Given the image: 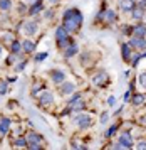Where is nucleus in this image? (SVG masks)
<instances>
[{
  "label": "nucleus",
  "instance_id": "f257e3e1",
  "mask_svg": "<svg viewBox=\"0 0 146 150\" xmlns=\"http://www.w3.org/2000/svg\"><path fill=\"white\" fill-rule=\"evenodd\" d=\"M62 25L69 30V32H76L79 30L82 25V14H81L79 8H67L64 15H62Z\"/></svg>",
  "mask_w": 146,
  "mask_h": 150
},
{
  "label": "nucleus",
  "instance_id": "f03ea898",
  "mask_svg": "<svg viewBox=\"0 0 146 150\" xmlns=\"http://www.w3.org/2000/svg\"><path fill=\"white\" fill-rule=\"evenodd\" d=\"M74 123L79 127V128H87L91 125V116L82 113V111H77V115L74 116Z\"/></svg>",
  "mask_w": 146,
  "mask_h": 150
},
{
  "label": "nucleus",
  "instance_id": "7ed1b4c3",
  "mask_svg": "<svg viewBox=\"0 0 146 150\" xmlns=\"http://www.w3.org/2000/svg\"><path fill=\"white\" fill-rule=\"evenodd\" d=\"M129 46L136 51H146V39L145 37H136V35H131L129 39Z\"/></svg>",
  "mask_w": 146,
  "mask_h": 150
},
{
  "label": "nucleus",
  "instance_id": "20e7f679",
  "mask_svg": "<svg viewBox=\"0 0 146 150\" xmlns=\"http://www.w3.org/2000/svg\"><path fill=\"white\" fill-rule=\"evenodd\" d=\"M119 145L123 149H133V137L129 132H124V133H121L119 135Z\"/></svg>",
  "mask_w": 146,
  "mask_h": 150
},
{
  "label": "nucleus",
  "instance_id": "39448f33",
  "mask_svg": "<svg viewBox=\"0 0 146 150\" xmlns=\"http://www.w3.org/2000/svg\"><path fill=\"white\" fill-rule=\"evenodd\" d=\"M76 93V84L69 81H62L60 83V95L62 96H69Z\"/></svg>",
  "mask_w": 146,
  "mask_h": 150
},
{
  "label": "nucleus",
  "instance_id": "423d86ee",
  "mask_svg": "<svg viewBox=\"0 0 146 150\" xmlns=\"http://www.w3.org/2000/svg\"><path fill=\"white\" fill-rule=\"evenodd\" d=\"M40 140H42V137L32 132V133L27 135V143H29L27 147H29V149H39L40 147Z\"/></svg>",
  "mask_w": 146,
  "mask_h": 150
},
{
  "label": "nucleus",
  "instance_id": "0eeeda50",
  "mask_svg": "<svg viewBox=\"0 0 146 150\" xmlns=\"http://www.w3.org/2000/svg\"><path fill=\"white\" fill-rule=\"evenodd\" d=\"M24 34L25 35H34L35 32H37V22L35 21H27L25 24H24Z\"/></svg>",
  "mask_w": 146,
  "mask_h": 150
},
{
  "label": "nucleus",
  "instance_id": "6e6552de",
  "mask_svg": "<svg viewBox=\"0 0 146 150\" xmlns=\"http://www.w3.org/2000/svg\"><path fill=\"white\" fill-rule=\"evenodd\" d=\"M133 35H136V37H146V24L145 22H138L136 25H133Z\"/></svg>",
  "mask_w": 146,
  "mask_h": 150
},
{
  "label": "nucleus",
  "instance_id": "1a4fd4ad",
  "mask_svg": "<svg viewBox=\"0 0 146 150\" xmlns=\"http://www.w3.org/2000/svg\"><path fill=\"white\" fill-rule=\"evenodd\" d=\"M119 7H121V12H131L136 7V0H121Z\"/></svg>",
  "mask_w": 146,
  "mask_h": 150
},
{
  "label": "nucleus",
  "instance_id": "9d476101",
  "mask_svg": "<svg viewBox=\"0 0 146 150\" xmlns=\"http://www.w3.org/2000/svg\"><path fill=\"white\" fill-rule=\"evenodd\" d=\"M106 81H107V73H104V71H101L99 74L93 76V84H96V86H102Z\"/></svg>",
  "mask_w": 146,
  "mask_h": 150
},
{
  "label": "nucleus",
  "instance_id": "9b49d317",
  "mask_svg": "<svg viewBox=\"0 0 146 150\" xmlns=\"http://www.w3.org/2000/svg\"><path fill=\"white\" fill-rule=\"evenodd\" d=\"M67 37H69V30H67L64 25H60V27H57V30H55V41H66Z\"/></svg>",
  "mask_w": 146,
  "mask_h": 150
},
{
  "label": "nucleus",
  "instance_id": "f8f14e48",
  "mask_svg": "<svg viewBox=\"0 0 146 150\" xmlns=\"http://www.w3.org/2000/svg\"><path fill=\"white\" fill-rule=\"evenodd\" d=\"M51 78H52L54 83L60 84L62 81H66V73H64V71H59V69H55V71H52V73H51Z\"/></svg>",
  "mask_w": 146,
  "mask_h": 150
},
{
  "label": "nucleus",
  "instance_id": "ddd939ff",
  "mask_svg": "<svg viewBox=\"0 0 146 150\" xmlns=\"http://www.w3.org/2000/svg\"><path fill=\"white\" fill-rule=\"evenodd\" d=\"M146 15V10L145 8H141V7H136L131 10V17H133V21H143V17Z\"/></svg>",
  "mask_w": 146,
  "mask_h": 150
},
{
  "label": "nucleus",
  "instance_id": "4468645a",
  "mask_svg": "<svg viewBox=\"0 0 146 150\" xmlns=\"http://www.w3.org/2000/svg\"><path fill=\"white\" fill-rule=\"evenodd\" d=\"M116 12L114 10H111V8H104V14H102V21L109 22V24H113V22H116Z\"/></svg>",
  "mask_w": 146,
  "mask_h": 150
},
{
  "label": "nucleus",
  "instance_id": "2eb2a0df",
  "mask_svg": "<svg viewBox=\"0 0 146 150\" xmlns=\"http://www.w3.org/2000/svg\"><path fill=\"white\" fill-rule=\"evenodd\" d=\"M131 52H133V47L129 46V42H126V44L121 46V54H123V59H124V61H129V59H131Z\"/></svg>",
  "mask_w": 146,
  "mask_h": 150
},
{
  "label": "nucleus",
  "instance_id": "dca6fc26",
  "mask_svg": "<svg viewBox=\"0 0 146 150\" xmlns=\"http://www.w3.org/2000/svg\"><path fill=\"white\" fill-rule=\"evenodd\" d=\"M39 101L42 103V105H51V103L54 101V95L51 93V91H44V93L40 95Z\"/></svg>",
  "mask_w": 146,
  "mask_h": 150
},
{
  "label": "nucleus",
  "instance_id": "f3484780",
  "mask_svg": "<svg viewBox=\"0 0 146 150\" xmlns=\"http://www.w3.org/2000/svg\"><path fill=\"white\" fill-rule=\"evenodd\" d=\"M145 100H146V96L143 95V93H134V95H133V98H131L129 101L133 103L134 106H141V105L145 103Z\"/></svg>",
  "mask_w": 146,
  "mask_h": 150
},
{
  "label": "nucleus",
  "instance_id": "a211bd4d",
  "mask_svg": "<svg viewBox=\"0 0 146 150\" xmlns=\"http://www.w3.org/2000/svg\"><path fill=\"white\" fill-rule=\"evenodd\" d=\"M77 51H79L77 44H76V42H72V44H71L67 49H64V56H66V57H72V56L77 54Z\"/></svg>",
  "mask_w": 146,
  "mask_h": 150
},
{
  "label": "nucleus",
  "instance_id": "6ab92c4d",
  "mask_svg": "<svg viewBox=\"0 0 146 150\" xmlns=\"http://www.w3.org/2000/svg\"><path fill=\"white\" fill-rule=\"evenodd\" d=\"M42 10H44V7H42V0H39V2H34V5H32V8L29 10V14L37 15V14H40Z\"/></svg>",
  "mask_w": 146,
  "mask_h": 150
},
{
  "label": "nucleus",
  "instance_id": "aec40b11",
  "mask_svg": "<svg viewBox=\"0 0 146 150\" xmlns=\"http://www.w3.org/2000/svg\"><path fill=\"white\" fill-rule=\"evenodd\" d=\"M8 127H10V120L8 118H2V122H0V137L5 135L8 132Z\"/></svg>",
  "mask_w": 146,
  "mask_h": 150
},
{
  "label": "nucleus",
  "instance_id": "412c9836",
  "mask_svg": "<svg viewBox=\"0 0 146 150\" xmlns=\"http://www.w3.org/2000/svg\"><path fill=\"white\" fill-rule=\"evenodd\" d=\"M22 49L25 51V52H34V49H35V44L30 41H24L22 42Z\"/></svg>",
  "mask_w": 146,
  "mask_h": 150
},
{
  "label": "nucleus",
  "instance_id": "4be33fe9",
  "mask_svg": "<svg viewBox=\"0 0 146 150\" xmlns=\"http://www.w3.org/2000/svg\"><path fill=\"white\" fill-rule=\"evenodd\" d=\"M71 44H72V39H71V37H67L66 41H59L57 42V46H59L60 49H67Z\"/></svg>",
  "mask_w": 146,
  "mask_h": 150
},
{
  "label": "nucleus",
  "instance_id": "5701e85b",
  "mask_svg": "<svg viewBox=\"0 0 146 150\" xmlns=\"http://www.w3.org/2000/svg\"><path fill=\"white\" fill-rule=\"evenodd\" d=\"M141 57H143V56H141V52H138V54H134L133 57H131V66H133V68H136V66H138V64H140V59Z\"/></svg>",
  "mask_w": 146,
  "mask_h": 150
},
{
  "label": "nucleus",
  "instance_id": "b1692460",
  "mask_svg": "<svg viewBox=\"0 0 146 150\" xmlns=\"http://www.w3.org/2000/svg\"><path fill=\"white\" fill-rule=\"evenodd\" d=\"M10 49H12L13 54H19L20 49H22V44H19L17 41H12V46H10Z\"/></svg>",
  "mask_w": 146,
  "mask_h": 150
},
{
  "label": "nucleus",
  "instance_id": "393cba45",
  "mask_svg": "<svg viewBox=\"0 0 146 150\" xmlns=\"http://www.w3.org/2000/svg\"><path fill=\"white\" fill-rule=\"evenodd\" d=\"M121 30H123V34L124 35H133V25H121Z\"/></svg>",
  "mask_w": 146,
  "mask_h": 150
},
{
  "label": "nucleus",
  "instance_id": "a878e982",
  "mask_svg": "<svg viewBox=\"0 0 146 150\" xmlns=\"http://www.w3.org/2000/svg\"><path fill=\"white\" fill-rule=\"evenodd\" d=\"M116 132H118V125H113V127H109V130L104 133V137H106V138H111Z\"/></svg>",
  "mask_w": 146,
  "mask_h": 150
},
{
  "label": "nucleus",
  "instance_id": "bb28decb",
  "mask_svg": "<svg viewBox=\"0 0 146 150\" xmlns=\"http://www.w3.org/2000/svg\"><path fill=\"white\" fill-rule=\"evenodd\" d=\"M10 7H12L10 0H0V8H2V10H8Z\"/></svg>",
  "mask_w": 146,
  "mask_h": 150
},
{
  "label": "nucleus",
  "instance_id": "cd10ccee",
  "mask_svg": "<svg viewBox=\"0 0 146 150\" xmlns=\"http://www.w3.org/2000/svg\"><path fill=\"white\" fill-rule=\"evenodd\" d=\"M140 84L143 86V88H146V71L140 74Z\"/></svg>",
  "mask_w": 146,
  "mask_h": 150
},
{
  "label": "nucleus",
  "instance_id": "c85d7f7f",
  "mask_svg": "<svg viewBox=\"0 0 146 150\" xmlns=\"http://www.w3.org/2000/svg\"><path fill=\"white\" fill-rule=\"evenodd\" d=\"M52 17H54V10H52V8H51V10H46V12H44V19H46V21L52 19Z\"/></svg>",
  "mask_w": 146,
  "mask_h": 150
},
{
  "label": "nucleus",
  "instance_id": "c756f323",
  "mask_svg": "<svg viewBox=\"0 0 146 150\" xmlns=\"http://www.w3.org/2000/svg\"><path fill=\"white\" fill-rule=\"evenodd\" d=\"M46 57H47V52H40V54L35 56V61H37V62H42Z\"/></svg>",
  "mask_w": 146,
  "mask_h": 150
},
{
  "label": "nucleus",
  "instance_id": "7c9ffc66",
  "mask_svg": "<svg viewBox=\"0 0 146 150\" xmlns=\"http://www.w3.org/2000/svg\"><path fill=\"white\" fill-rule=\"evenodd\" d=\"M15 145H17V147H27L29 143H27V138L25 140H24V138H19V140L15 142Z\"/></svg>",
  "mask_w": 146,
  "mask_h": 150
},
{
  "label": "nucleus",
  "instance_id": "2f4dec72",
  "mask_svg": "<svg viewBox=\"0 0 146 150\" xmlns=\"http://www.w3.org/2000/svg\"><path fill=\"white\" fill-rule=\"evenodd\" d=\"M7 93V83H0V95Z\"/></svg>",
  "mask_w": 146,
  "mask_h": 150
},
{
  "label": "nucleus",
  "instance_id": "473e14b6",
  "mask_svg": "<svg viewBox=\"0 0 146 150\" xmlns=\"http://www.w3.org/2000/svg\"><path fill=\"white\" fill-rule=\"evenodd\" d=\"M107 105H109V106H114V105H116V98H114V96H109V98H107Z\"/></svg>",
  "mask_w": 146,
  "mask_h": 150
},
{
  "label": "nucleus",
  "instance_id": "72a5a7b5",
  "mask_svg": "<svg viewBox=\"0 0 146 150\" xmlns=\"http://www.w3.org/2000/svg\"><path fill=\"white\" fill-rule=\"evenodd\" d=\"M107 120H109V113H102L101 115V123H106Z\"/></svg>",
  "mask_w": 146,
  "mask_h": 150
},
{
  "label": "nucleus",
  "instance_id": "f704fd0d",
  "mask_svg": "<svg viewBox=\"0 0 146 150\" xmlns=\"http://www.w3.org/2000/svg\"><path fill=\"white\" fill-rule=\"evenodd\" d=\"M136 5H138V7H141V8H145V10H146V0H140V2H136Z\"/></svg>",
  "mask_w": 146,
  "mask_h": 150
},
{
  "label": "nucleus",
  "instance_id": "c9c22d12",
  "mask_svg": "<svg viewBox=\"0 0 146 150\" xmlns=\"http://www.w3.org/2000/svg\"><path fill=\"white\" fill-rule=\"evenodd\" d=\"M131 93H133L131 89H129V91H126V93H124V101H129V100H131Z\"/></svg>",
  "mask_w": 146,
  "mask_h": 150
},
{
  "label": "nucleus",
  "instance_id": "e433bc0d",
  "mask_svg": "<svg viewBox=\"0 0 146 150\" xmlns=\"http://www.w3.org/2000/svg\"><path fill=\"white\" fill-rule=\"evenodd\" d=\"M25 64H27V61H22V62H20V64H19V66H17L15 69H17V71H22V69L25 68Z\"/></svg>",
  "mask_w": 146,
  "mask_h": 150
},
{
  "label": "nucleus",
  "instance_id": "4c0bfd02",
  "mask_svg": "<svg viewBox=\"0 0 146 150\" xmlns=\"http://www.w3.org/2000/svg\"><path fill=\"white\" fill-rule=\"evenodd\" d=\"M40 88H42V86H34V89H32V95H34V96H37V93L40 91Z\"/></svg>",
  "mask_w": 146,
  "mask_h": 150
},
{
  "label": "nucleus",
  "instance_id": "58836bf2",
  "mask_svg": "<svg viewBox=\"0 0 146 150\" xmlns=\"http://www.w3.org/2000/svg\"><path fill=\"white\" fill-rule=\"evenodd\" d=\"M136 147H138V149H141V150H143V149H146V142L143 140V142H140L138 145H136Z\"/></svg>",
  "mask_w": 146,
  "mask_h": 150
},
{
  "label": "nucleus",
  "instance_id": "ea45409f",
  "mask_svg": "<svg viewBox=\"0 0 146 150\" xmlns=\"http://www.w3.org/2000/svg\"><path fill=\"white\" fill-rule=\"evenodd\" d=\"M19 12H20V14H22V12H25V5H24V4H20V5H19Z\"/></svg>",
  "mask_w": 146,
  "mask_h": 150
},
{
  "label": "nucleus",
  "instance_id": "a19ab883",
  "mask_svg": "<svg viewBox=\"0 0 146 150\" xmlns=\"http://www.w3.org/2000/svg\"><path fill=\"white\" fill-rule=\"evenodd\" d=\"M47 2H49V4H51V5H55V4H59L60 0H47Z\"/></svg>",
  "mask_w": 146,
  "mask_h": 150
},
{
  "label": "nucleus",
  "instance_id": "79ce46f5",
  "mask_svg": "<svg viewBox=\"0 0 146 150\" xmlns=\"http://www.w3.org/2000/svg\"><path fill=\"white\" fill-rule=\"evenodd\" d=\"M141 56H143V57H146V51H145V52H141Z\"/></svg>",
  "mask_w": 146,
  "mask_h": 150
},
{
  "label": "nucleus",
  "instance_id": "37998d69",
  "mask_svg": "<svg viewBox=\"0 0 146 150\" xmlns=\"http://www.w3.org/2000/svg\"><path fill=\"white\" fill-rule=\"evenodd\" d=\"M25 2H35V0H25Z\"/></svg>",
  "mask_w": 146,
  "mask_h": 150
},
{
  "label": "nucleus",
  "instance_id": "c03bdc74",
  "mask_svg": "<svg viewBox=\"0 0 146 150\" xmlns=\"http://www.w3.org/2000/svg\"><path fill=\"white\" fill-rule=\"evenodd\" d=\"M0 52H2V49H0Z\"/></svg>",
  "mask_w": 146,
  "mask_h": 150
}]
</instances>
